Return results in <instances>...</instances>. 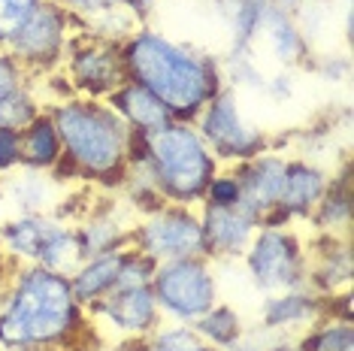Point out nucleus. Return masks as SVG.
Wrapping results in <instances>:
<instances>
[{
    "mask_svg": "<svg viewBox=\"0 0 354 351\" xmlns=\"http://www.w3.org/2000/svg\"><path fill=\"white\" fill-rule=\"evenodd\" d=\"M306 70L315 73L318 79H324V82H345L351 73V61L339 52H324V55H312Z\"/></svg>",
    "mask_w": 354,
    "mask_h": 351,
    "instance_id": "obj_34",
    "label": "nucleus"
},
{
    "mask_svg": "<svg viewBox=\"0 0 354 351\" xmlns=\"http://www.w3.org/2000/svg\"><path fill=\"white\" fill-rule=\"evenodd\" d=\"M79 263H82V245H79L76 227L70 225V221L58 218L49 243H46L43 254H39V267L52 269V273H61V276H70Z\"/></svg>",
    "mask_w": 354,
    "mask_h": 351,
    "instance_id": "obj_27",
    "label": "nucleus"
},
{
    "mask_svg": "<svg viewBox=\"0 0 354 351\" xmlns=\"http://www.w3.org/2000/svg\"><path fill=\"white\" fill-rule=\"evenodd\" d=\"M64 146L61 185L118 191L133 155V133L106 100L61 97L46 106Z\"/></svg>",
    "mask_w": 354,
    "mask_h": 351,
    "instance_id": "obj_3",
    "label": "nucleus"
},
{
    "mask_svg": "<svg viewBox=\"0 0 354 351\" xmlns=\"http://www.w3.org/2000/svg\"><path fill=\"white\" fill-rule=\"evenodd\" d=\"M100 339L70 278L28 263L15 267L0 288V348L91 351Z\"/></svg>",
    "mask_w": 354,
    "mask_h": 351,
    "instance_id": "obj_1",
    "label": "nucleus"
},
{
    "mask_svg": "<svg viewBox=\"0 0 354 351\" xmlns=\"http://www.w3.org/2000/svg\"><path fill=\"white\" fill-rule=\"evenodd\" d=\"M88 318H91L94 330L100 336L115 339L118 345H140L164 321L155 294H151V285H142V288H115L88 309Z\"/></svg>",
    "mask_w": 354,
    "mask_h": 351,
    "instance_id": "obj_11",
    "label": "nucleus"
},
{
    "mask_svg": "<svg viewBox=\"0 0 354 351\" xmlns=\"http://www.w3.org/2000/svg\"><path fill=\"white\" fill-rule=\"evenodd\" d=\"M131 245L155 263L200 258V254H206L200 212L176 203L158 206L155 212H146L133 221Z\"/></svg>",
    "mask_w": 354,
    "mask_h": 351,
    "instance_id": "obj_10",
    "label": "nucleus"
},
{
    "mask_svg": "<svg viewBox=\"0 0 354 351\" xmlns=\"http://www.w3.org/2000/svg\"><path fill=\"white\" fill-rule=\"evenodd\" d=\"M61 182L49 173L19 170L3 179V197L15 203L19 215H55L61 206Z\"/></svg>",
    "mask_w": 354,
    "mask_h": 351,
    "instance_id": "obj_22",
    "label": "nucleus"
},
{
    "mask_svg": "<svg viewBox=\"0 0 354 351\" xmlns=\"http://www.w3.org/2000/svg\"><path fill=\"white\" fill-rule=\"evenodd\" d=\"M106 103L118 113V118L131 127L133 137H149V133H155L170 122H176L170 115V109H167L155 94L146 91L142 85L131 82V79H127L124 85H118L106 97Z\"/></svg>",
    "mask_w": 354,
    "mask_h": 351,
    "instance_id": "obj_20",
    "label": "nucleus"
},
{
    "mask_svg": "<svg viewBox=\"0 0 354 351\" xmlns=\"http://www.w3.org/2000/svg\"><path fill=\"white\" fill-rule=\"evenodd\" d=\"M0 351H37V348H0Z\"/></svg>",
    "mask_w": 354,
    "mask_h": 351,
    "instance_id": "obj_43",
    "label": "nucleus"
},
{
    "mask_svg": "<svg viewBox=\"0 0 354 351\" xmlns=\"http://www.w3.org/2000/svg\"><path fill=\"white\" fill-rule=\"evenodd\" d=\"M272 6H279V10H285V12H297L303 6V0H270Z\"/></svg>",
    "mask_w": 354,
    "mask_h": 351,
    "instance_id": "obj_42",
    "label": "nucleus"
},
{
    "mask_svg": "<svg viewBox=\"0 0 354 351\" xmlns=\"http://www.w3.org/2000/svg\"><path fill=\"white\" fill-rule=\"evenodd\" d=\"M294 73H297V70H279V73L267 76V82H263V94H267L270 100H276V103L291 100V97H294V91H297V79H294Z\"/></svg>",
    "mask_w": 354,
    "mask_h": 351,
    "instance_id": "obj_38",
    "label": "nucleus"
},
{
    "mask_svg": "<svg viewBox=\"0 0 354 351\" xmlns=\"http://www.w3.org/2000/svg\"><path fill=\"white\" fill-rule=\"evenodd\" d=\"M151 294H155L164 321L194 324L221 300L215 260L200 254V258L158 263L155 276H151Z\"/></svg>",
    "mask_w": 354,
    "mask_h": 351,
    "instance_id": "obj_7",
    "label": "nucleus"
},
{
    "mask_svg": "<svg viewBox=\"0 0 354 351\" xmlns=\"http://www.w3.org/2000/svg\"><path fill=\"white\" fill-rule=\"evenodd\" d=\"M200 227H203V245L209 260H239L252 243L261 221L245 209L243 203L221 209V206H197Z\"/></svg>",
    "mask_w": 354,
    "mask_h": 351,
    "instance_id": "obj_15",
    "label": "nucleus"
},
{
    "mask_svg": "<svg viewBox=\"0 0 354 351\" xmlns=\"http://www.w3.org/2000/svg\"><path fill=\"white\" fill-rule=\"evenodd\" d=\"M43 109H46V100H43V94L37 91V82L30 79V82L15 88L10 97L0 103V124L15 127V131H25Z\"/></svg>",
    "mask_w": 354,
    "mask_h": 351,
    "instance_id": "obj_29",
    "label": "nucleus"
},
{
    "mask_svg": "<svg viewBox=\"0 0 354 351\" xmlns=\"http://www.w3.org/2000/svg\"><path fill=\"white\" fill-rule=\"evenodd\" d=\"M239 203H243L239 176L233 167H221V170L209 179V185L203 191V203L200 206H221V209H230V206H239Z\"/></svg>",
    "mask_w": 354,
    "mask_h": 351,
    "instance_id": "obj_31",
    "label": "nucleus"
},
{
    "mask_svg": "<svg viewBox=\"0 0 354 351\" xmlns=\"http://www.w3.org/2000/svg\"><path fill=\"white\" fill-rule=\"evenodd\" d=\"M58 225V215H15L0 227V252L10 258L12 267L39 263L46 243Z\"/></svg>",
    "mask_w": 354,
    "mask_h": 351,
    "instance_id": "obj_21",
    "label": "nucleus"
},
{
    "mask_svg": "<svg viewBox=\"0 0 354 351\" xmlns=\"http://www.w3.org/2000/svg\"><path fill=\"white\" fill-rule=\"evenodd\" d=\"M25 82H30V76L25 73V67H21V64L15 61L6 49H0V103H3L15 91V88H21Z\"/></svg>",
    "mask_w": 354,
    "mask_h": 351,
    "instance_id": "obj_36",
    "label": "nucleus"
},
{
    "mask_svg": "<svg viewBox=\"0 0 354 351\" xmlns=\"http://www.w3.org/2000/svg\"><path fill=\"white\" fill-rule=\"evenodd\" d=\"M12 263H10V258H6V254L3 252H0V288H3V285H6V278H10L12 276Z\"/></svg>",
    "mask_w": 354,
    "mask_h": 351,
    "instance_id": "obj_41",
    "label": "nucleus"
},
{
    "mask_svg": "<svg viewBox=\"0 0 354 351\" xmlns=\"http://www.w3.org/2000/svg\"><path fill=\"white\" fill-rule=\"evenodd\" d=\"M142 351H215L200 339V333L191 324H176V321H160L158 330L149 339L140 342Z\"/></svg>",
    "mask_w": 354,
    "mask_h": 351,
    "instance_id": "obj_30",
    "label": "nucleus"
},
{
    "mask_svg": "<svg viewBox=\"0 0 354 351\" xmlns=\"http://www.w3.org/2000/svg\"><path fill=\"white\" fill-rule=\"evenodd\" d=\"M115 3L122 6L127 15H133L140 25H151V15H155L158 0H115Z\"/></svg>",
    "mask_w": 354,
    "mask_h": 351,
    "instance_id": "obj_39",
    "label": "nucleus"
},
{
    "mask_svg": "<svg viewBox=\"0 0 354 351\" xmlns=\"http://www.w3.org/2000/svg\"><path fill=\"white\" fill-rule=\"evenodd\" d=\"M324 315L327 297H321L312 288H294L263 297L261 312H257V327L276 339H297Z\"/></svg>",
    "mask_w": 354,
    "mask_h": 351,
    "instance_id": "obj_14",
    "label": "nucleus"
},
{
    "mask_svg": "<svg viewBox=\"0 0 354 351\" xmlns=\"http://www.w3.org/2000/svg\"><path fill=\"white\" fill-rule=\"evenodd\" d=\"M312 236H333V239H351V225H354V200H351V173L348 161L339 170L330 173V185L324 197L318 200L315 212L309 215Z\"/></svg>",
    "mask_w": 354,
    "mask_h": 351,
    "instance_id": "obj_19",
    "label": "nucleus"
},
{
    "mask_svg": "<svg viewBox=\"0 0 354 351\" xmlns=\"http://www.w3.org/2000/svg\"><path fill=\"white\" fill-rule=\"evenodd\" d=\"M133 221L136 215L115 191H91V200H88L82 215L73 221L79 245H82V258L127 249L133 234Z\"/></svg>",
    "mask_w": 354,
    "mask_h": 351,
    "instance_id": "obj_12",
    "label": "nucleus"
},
{
    "mask_svg": "<svg viewBox=\"0 0 354 351\" xmlns=\"http://www.w3.org/2000/svg\"><path fill=\"white\" fill-rule=\"evenodd\" d=\"M64 164V146L58 137L52 115L39 113L25 131H21V170H37L55 176Z\"/></svg>",
    "mask_w": 354,
    "mask_h": 351,
    "instance_id": "obj_24",
    "label": "nucleus"
},
{
    "mask_svg": "<svg viewBox=\"0 0 354 351\" xmlns=\"http://www.w3.org/2000/svg\"><path fill=\"white\" fill-rule=\"evenodd\" d=\"M122 351H142V348H140V345H124Z\"/></svg>",
    "mask_w": 354,
    "mask_h": 351,
    "instance_id": "obj_44",
    "label": "nucleus"
},
{
    "mask_svg": "<svg viewBox=\"0 0 354 351\" xmlns=\"http://www.w3.org/2000/svg\"><path fill=\"white\" fill-rule=\"evenodd\" d=\"M21 170V131L0 124V179Z\"/></svg>",
    "mask_w": 354,
    "mask_h": 351,
    "instance_id": "obj_35",
    "label": "nucleus"
},
{
    "mask_svg": "<svg viewBox=\"0 0 354 351\" xmlns=\"http://www.w3.org/2000/svg\"><path fill=\"white\" fill-rule=\"evenodd\" d=\"M285 167L288 155L281 149H270L252 161L233 167L239 176V185H243V206L261 225H267L279 206V194L285 185Z\"/></svg>",
    "mask_w": 354,
    "mask_h": 351,
    "instance_id": "obj_16",
    "label": "nucleus"
},
{
    "mask_svg": "<svg viewBox=\"0 0 354 351\" xmlns=\"http://www.w3.org/2000/svg\"><path fill=\"white\" fill-rule=\"evenodd\" d=\"M306 245H309V278H306V288H312L321 297H336V294L348 291L354 278L351 239L312 236Z\"/></svg>",
    "mask_w": 354,
    "mask_h": 351,
    "instance_id": "obj_17",
    "label": "nucleus"
},
{
    "mask_svg": "<svg viewBox=\"0 0 354 351\" xmlns=\"http://www.w3.org/2000/svg\"><path fill=\"white\" fill-rule=\"evenodd\" d=\"M76 30H79V21L64 6H58L55 0H43L39 10L28 19V25L12 37L6 52L25 67V73L30 79L43 82L46 76L61 70L67 46Z\"/></svg>",
    "mask_w": 354,
    "mask_h": 351,
    "instance_id": "obj_9",
    "label": "nucleus"
},
{
    "mask_svg": "<svg viewBox=\"0 0 354 351\" xmlns=\"http://www.w3.org/2000/svg\"><path fill=\"white\" fill-rule=\"evenodd\" d=\"M155 267L158 263L151 258L136 252L133 245H127V249H122V263H118V288H142V285H151Z\"/></svg>",
    "mask_w": 354,
    "mask_h": 351,
    "instance_id": "obj_33",
    "label": "nucleus"
},
{
    "mask_svg": "<svg viewBox=\"0 0 354 351\" xmlns=\"http://www.w3.org/2000/svg\"><path fill=\"white\" fill-rule=\"evenodd\" d=\"M58 76L67 85L70 97L106 100L118 85L127 82L122 46L79 28L67 46Z\"/></svg>",
    "mask_w": 354,
    "mask_h": 351,
    "instance_id": "obj_8",
    "label": "nucleus"
},
{
    "mask_svg": "<svg viewBox=\"0 0 354 351\" xmlns=\"http://www.w3.org/2000/svg\"><path fill=\"white\" fill-rule=\"evenodd\" d=\"M124 73L170 109L176 122H194L224 88L218 55L167 37L155 25L136 28L122 43Z\"/></svg>",
    "mask_w": 354,
    "mask_h": 351,
    "instance_id": "obj_2",
    "label": "nucleus"
},
{
    "mask_svg": "<svg viewBox=\"0 0 354 351\" xmlns=\"http://www.w3.org/2000/svg\"><path fill=\"white\" fill-rule=\"evenodd\" d=\"M58 6H64L73 19L79 21V28H85L88 21H94L97 15L103 12H109V10H115V0H55Z\"/></svg>",
    "mask_w": 354,
    "mask_h": 351,
    "instance_id": "obj_37",
    "label": "nucleus"
},
{
    "mask_svg": "<svg viewBox=\"0 0 354 351\" xmlns=\"http://www.w3.org/2000/svg\"><path fill=\"white\" fill-rule=\"evenodd\" d=\"M297 342H300L306 351H342V348L354 345V321L324 315L318 324H312L306 333H300Z\"/></svg>",
    "mask_w": 354,
    "mask_h": 351,
    "instance_id": "obj_28",
    "label": "nucleus"
},
{
    "mask_svg": "<svg viewBox=\"0 0 354 351\" xmlns=\"http://www.w3.org/2000/svg\"><path fill=\"white\" fill-rule=\"evenodd\" d=\"M257 46H263L281 70H306L309 58L315 55L309 37L303 34L300 21H297V15L279 10V6H270L261 37H257Z\"/></svg>",
    "mask_w": 354,
    "mask_h": 351,
    "instance_id": "obj_18",
    "label": "nucleus"
},
{
    "mask_svg": "<svg viewBox=\"0 0 354 351\" xmlns=\"http://www.w3.org/2000/svg\"><path fill=\"white\" fill-rule=\"evenodd\" d=\"M118 263H122V252L94 254V258H82V263L67 276L76 300L85 309H91L97 300L118 288Z\"/></svg>",
    "mask_w": 354,
    "mask_h": 351,
    "instance_id": "obj_25",
    "label": "nucleus"
},
{
    "mask_svg": "<svg viewBox=\"0 0 354 351\" xmlns=\"http://www.w3.org/2000/svg\"><path fill=\"white\" fill-rule=\"evenodd\" d=\"M133 151L146 161L164 203L191 206V209L203 203L209 179L221 170V164L197 133L194 122H170L149 137H136Z\"/></svg>",
    "mask_w": 354,
    "mask_h": 351,
    "instance_id": "obj_4",
    "label": "nucleus"
},
{
    "mask_svg": "<svg viewBox=\"0 0 354 351\" xmlns=\"http://www.w3.org/2000/svg\"><path fill=\"white\" fill-rule=\"evenodd\" d=\"M327 185H330L327 167H321L315 158L288 155L285 185H281V194H279V206H276V212H272V218L261 227H285V225L309 221V215L315 212V206L321 197H324Z\"/></svg>",
    "mask_w": 354,
    "mask_h": 351,
    "instance_id": "obj_13",
    "label": "nucleus"
},
{
    "mask_svg": "<svg viewBox=\"0 0 354 351\" xmlns=\"http://www.w3.org/2000/svg\"><path fill=\"white\" fill-rule=\"evenodd\" d=\"M43 0H0V49L12 43V37L28 25Z\"/></svg>",
    "mask_w": 354,
    "mask_h": 351,
    "instance_id": "obj_32",
    "label": "nucleus"
},
{
    "mask_svg": "<svg viewBox=\"0 0 354 351\" xmlns=\"http://www.w3.org/2000/svg\"><path fill=\"white\" fill-rule=\"evenodd\" d=\"M263 351H306V348L297 339H272Z\"/></svg>",
    "mask_w": 354,
    "mask_h": 351,
    "instance_id": "obj_40",
    "label": "nucleus"
},
{
    "mask_svg": "<svg viewBox=\"0 0 354 351\" xmlns=\"http://www.w3.org/2000/svg\"><path fill=\"white\" fill-rule=\"evenodd\" d=\"M0 197H3V179H0Z\"/></svg>",
    "mask_w": 354,
    "mask_h": 351,
    "instance_id": "obj_45",
    "label": "nucleus"
},
{
    "mask_svg": "<svg viewBox=\"0 0 354 351\" xmlns=\"http://www.w3.org/2000/svg\"><path fill=\"white\" fill-rule=\"evenodd\" d=\"M239 260H243L252 288L263 297L306 288V278H309V245L297 225L257 227Z\"/></svg>",
    "mask_w": 354,
    "mask_h": 351,
    "instance_id": "obj_6",
    "label": "nucleus"
},
{
    "mask_svg": "<svg viewBox=\"0 0 354 351\" xmlns=\"http://www.w3.org/2000/svg\"><path fill=\"white\" fill-rule=\"evenodd\" d=\"M212 6L227 30V52H254L270 0H212Z\"/></svg>",
    "mask_w": 354,
    "mask_h": 351,
    "instance_id": "obj_23",
    "label": "nucleus"
},
{
    "mask_svg": "<svg viewBox=\"0 0 354 351\" xmlns=\"http://www.w3.org/2000/svg\"><path fill=\"white\" fill-rule=\"evenodd\" d=\"M197 133L221 167H239L270 149H279V140L267 127L254 124L239 106V91L221 88L194 118Z\"/></svg>",
    "mask_w": 354,
    "mask_h": 351,
    "instance_id": "obj_5",
    "label": "nucleus"
},
{
    "mask_svg": "<svg viewBox=\"0 0 354 351\" xmlns=\"http://www.w3.org/2000/svg\"><path fill=\"white\" fill-rule=\"evenodd\" d=\"M191 327H194V330L200 333V339H203L206 345H212L215 351H230L248 330L243 312L233 309L230 303H224V300L215 303V306L200 315Z\"/></svg>",
    "mask_w": 354,
    "mask_h": 351,
    "instance_id": "obj_26",
    "label": "nucleus"
}]
</instances>
